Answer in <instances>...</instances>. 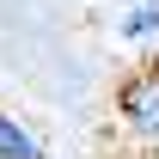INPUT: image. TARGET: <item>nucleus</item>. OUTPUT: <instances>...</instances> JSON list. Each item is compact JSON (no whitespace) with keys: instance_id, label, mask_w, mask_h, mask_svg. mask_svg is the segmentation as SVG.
<instances>
[{"instance_id":"2","label":"nucleus","mask_w":159,"mask_h":159,"mask_svg":"<svg viewBox=\"0 0 159 159\" xmlns=\"http://www.w3.org/2000/svg\"><path fill=\"white\" fill-rule=\"evenodd\" d=\"M116 37L129 49H159V0H129L116 12Z\"/></svg>"},{"instance_id":"3","label":"nucleus","mask_w":159,"mask_h":159,"mask_svg":"<svg viewBox=\"0 0 159 159\" xmlns=\"http://www.w3.org/2000/svg\"><path fill=\"white\" fill-rule=\"evenodd\" d=\"M0 159H49V153H43V141L31 135L12 110H0Z\"/></svg>"},{"instance_id":"1","label":"nucleus","mask_w":159,"mask_h":159,"mask_svg":"<svg viewBox=\"0 0 159 159\" xmlns=\"http://www.w3.org/2000/svg\"><path fill=\"white\" fill-rule=\"evenodd\" d=\"M110 110H116V122L141 147H159V61H141V67H129L116 80Z\"/></svg>"}]
</instances>
